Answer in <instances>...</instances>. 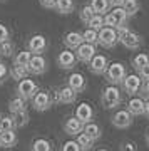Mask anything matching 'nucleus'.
Instances as JSON below:
<instances>
[{
    "label": "nucleus",
    "instance_id": "a878e982",
    "mask_svg": "<svg viewBox=\"0 0 149 151\" xmlns=\"http://www.w3.org/2000/svg\"><path fill=\"white\" fill-rule=\"evenodd\" d=\"M14 50H15V44L12 42L10 39H7L4 42H0V55L4 57H10L14 55Z\"/></svg>",
    "mask_w": 149,
    "mask_h": 151
},
{
    "label": "nucleus",
    "instance_id": "c9c22d12",
    "mask_svg": "<svg viewBox=\"0 0 149 151\" xmlns=\"http://www.w3.org/2000/svg\"><path fill=\"white\" fill-rule=\"evenodd\" d=\"M96 12L92 10V7L91 5H85V7H82V10H80V20L84 22V24H87V22L91 20V17L94 15Z\"/></svg>",
    "mask_w": 149,
    "mask_h": 151
},
{
    "label": "nucleus",
    "instance_id": "4be33fe9",
    "mask_svg": "<svg viewBox=\"0 0 149 151\" xmlns=\"http://www.w3.org/2000/svg\"><path fill=\"white\" fill-rule=\"evenodd\" d=\"M82 133H85L87 136H91L94 141L99 139V138H101V134H102L101 128H99L96 123H92V121H91V123H85V124H84V128H82Z\"/></svg>",
    "mask_w": 149,
    "mask_h": 151
},
{
    "label": "nucleus",
    "instance_id": "f03ea898",
    "mask_svg": "<svg viewBox=\"0 0 149 151\" xmlns=\"http://www.w3.org/2000/svg\"><path fill=\"white\" fill-rule=\"evenodd\" d=\"M119 42V32L112 27H104L97 32V44H101L102 47L112 49L116 44Z\"/></svg>",
    "mask_w": 149,
    "mask_h": 151
},
{
    "label": "nucleus",
    "instance_id": "4c0bfd02",
    "mask_svg": "<svg viewBox=\"0 0 149 151\" xmlns=\"http://www.w3.org/2000/svg\"><path fill=\"white\" fill-rule=\"evenodd\" d=\"M62 151H82V150H80V146L77 145V141H67V143H64V146H62Z\"/></svg>",
    "mask_w": 149,
    "mask_h": 151
},
{
    "label": "nucleus",
    "instance_id": "b1692460",
    "mask_svg": "<svg viewBox=\"0 0 149 151\" xmlns=\"http://www.w3.org/2000/svg\"><path fill=\"white\" fill-rule=\"evenodd\" d=\"M91 7H92V10L96 12V14L104 15V14L109 12L111 4H109V0H91Z\"/></svg>",
    "mask_w": 149,
    "mask_h": 151
},
{
    "label": "nucleus",
    "instance_id": "e433bc0d",
    "mask_svg": "<svg viewBox=\"0 0 149 151\" xmlns=\"http://www.w3.org/2000/svg\"><path fill=\"white\" fill-rule=\"evenodd\" d=\"M112 14L116 15V19H117L119 22H121L122 25H126V20H128L129 17L126 15V12H124V9H122V7H116V9L112 10Z\"/></svg>",
    "mask_w": 149,
    "mask_h": 151
},
{
    "label": "nucleus",
    "instance_id": "2eb2a0df",
    "mask_svg": "<svg viewBox=\"0 0 149 151\" xmlns=\"http://www.w3.org/2000/svg\"><path fill=\"white\" fill-rule=\"evenodd\" d=\"M57 96H59V103L60 104H72L75 103L77 99V92L69 86H64L60 91H57Z\"/></svg>",
    "mask_w": 149,
    "mask_h": 151
},
{
    "label": "nucleus",
    "instance_id": "a19ab883",
    "mask_svg": "<svg viewBox=\"0 0 149 151\" xmlns=\"http://www.w3.org/2000/svg\"><path fill=\"white\" fill-rule=\"evenodd\" d=\"M138 72H139V77H141V79H144V81H146V79H149V62L146 65H143Z\"/></svg>",
    "mask_w": 149,
    "mask_h": 151
},
{
    "label": "nucleus",
    "instance_id": "c85d7f7f",
    "mask_svg": "<svg viewBox=\"0 0 149 151\" xmlns=\"http://www.w3.org/2000/svg\"><path fill=\"white\" fill-rule=\"evenodd\" d=\"M32 57V52L27 49V50H22L19 54L15 55V59H14V65H27L29 64V60Z\"/></svg>",
    "mask_w": 149,
    "mask_h": 151
},
{
    "label": "nucleus",
    "instance_id": "1a4fd4ad",
    "mask_svg": "<svg viewBox=\"0 0 149 151\" xmlns=\"http://www.w3.org/2000/svg\"><path fill=\"white\" fill-rule=\"evenodd\" d=\"M141 84H143V79H141L138 74H131V76H126V77H124L122 89H124V92H126V94L134 96V94H138V92H139Z\"/></svg>",
    "mask_w": 149,
    "mask_h": 151
},
{
    "label": "nucleus",
    "instance_id": "c756f323",
    "mask_svg": "<svg viewBox=\"0 0 149 151\" xmlns=\"http://www.w3.org/2000/svg\"><path fill=\"white\" fill-rule=\"evenodd\" d=\"M14 123H15V128H24L29 124V114H27L25 109L14 114Z\"/></svg>",
    "mask_w": 149,
    "mask_h": 151
},
{
    "label": "nucleus",
    "instance_id": "f3484780",
    "mask_svg": "<svg viewBox=\"0 0 149 151\" xmlns=\"http://www.w3.org/2000/svg\"><path fill=\"white\" fill-rule=\"evenodd\" d=\"M82 128H84V124L80 123L79 119L75 118H69L67 121H65V124H64V131L67 133V134H70V136H77L82 131Z\"/></svg>",
    "mask_w": 149,
    "mask_h": 151
},
{
    "label": "nucleus",
    "instance_id": "ea45409f",
    "mask_svg": "<svg viewBox=\"0 0 149 151\" xmlns=\"http://www.w3.org/2000/svg\"><path fill=\"white\" fill-rule=\"evenodd\" d=\"M7 39H10V32H9V29L4 24H0V42H4Z\"/></svg>",
    "mask_w": 149,
    "mask_h": 151
},
{
    "label": "nucleus",
    "instance_id": "412c9836",
    "mask_svg": "<svg viewBox=\"0 0 149 151\" xmlns=\"http://www.w3.org/2000/svg\"><path fill=\"white\" fill-rule=\"evenodd\" d=\"M59 14H62V15H67L70 12H74L75 9V4L74 0H55V7H54Z\"/></svg>",
    "mask_w": 149,
    "mask_h": 151
},
{
    "label": "nucleus",
    "instance_id": "0eeeda50",
    "mask_svg": "<svg viewBox=\"0 0 149 151\" xmlns=\"http://www.w3.org/2000/svg\"><path fill=\"white\" fill-rule=\"evenodd\" d=\"M27 69H29V74L40 76L47 70V60L42 57V54H32L29 64H27Z\"/></svg>",
    "mask_w": 149,
    "mask_h": 151
},
{
    "label": "nucleus",
    "instance_id": "dca6fc26",
    "mask_svg": "<svg viewBox=\"0 0 149 151\" xmlns=\"http://www.w3.org/2000/svg\"><path fill=\"white\" fill-rule=\"evenodd\" d=\"M144 99L141 97H131L128 103V111L133 116H144Z\"/></svg>",
    "mask_w": 149,
    "mask_h": 151
},
{
    "label": "nucleus",
    "instance_id": "8fccbe9b",
    "mask_svg": "<svg viewBox=\"0 0 149 151\" xmlns=\"http://www.w3.org/2000/svg\"><path fill=\"white\" fill-rule=\"evenodd\" d=\"M97 151H107L106 148H101V150H97Z\"/></svg>",
    "mask_w": 149,
    "mask_h": 151
},
{
    "label": "nucleus",
    "instance_id": "603ef678",
    "mask_svg": "<svg viewBox=\"0 0 149 151\" xmlns=\"http://www.w3.org/2000/svg\"><path fill=\"white\" fill-rule=\"evenodd\" d=\"M0 2H5V0H0Z\"/></svg>",
    "mask_w": 149,
    "mask_h": 151
},
{
    "label": "nucleus",
    "instance_id": "a18cd8bd",
    "mask_svg": "<svg viewBox=\"0 0 149 151\" xmlns=\"http://www.w3.org/2000/svg\"><path fill=\"white\" fill-rule=\"evenodd\" d=\"M0 76H2V77L7 76V65L5 64H0Z\"/></svg>",
    "mask_w": 149,
    "mask_h": 151
},
{
    "label": "nucleus",
    "instance_id": "5701e85b",
    "mask_svg": "<svg viewBox=\"0 0 149 151\" xmlns=\"http://www.w3.org/2000/svg\"><path fill=\"white\" fill-rule=\"evenodd\" d=\"M121 7L124 9L126 15H128V17H133V15H136V14L139 12V9H141V4H139L138 0H124L122 4H121Z\"/></svg>",
    "mask_w": 149,
    "mask_h": 151
},
{
    "label": "nucleus",
    "instance_id": "f257e3e1",
    "mask_svg": "<svg viewBox=\"0 0 149 151\" xmlns=\"http://www.w3.org/2000/svg\"><path fill=\"white\" fill-rule=\"evenodd\" d=\"M121 103H122V94H121V89L117 86L111 84L102 91V104L106 109L117 108Z\"/></svg>",
    "mask_w": 149,
    "mask_h": 151
},
{
    "label": "nucleus",
    "instance_id": "864d4df0",
    "mask_svg": "<svg viewBox=\"0 0 149 151\" xmlns=\"http://www.w3.org/2000/svg\"><path fill=\"white\" fill-rule=\"evenodd\" d=\"M0 119H2V116H0Z\"/></svg>",
    "mask_w": 149,
    "mask_h": 151
},
{
    "label": "nucleus",
    "instance_id": "2f4dec72",
    "mask_svg": "<svg viewBox=\"0 0 149 151\" xmlns=\"http://www.w3.org/2000/svg\"><path fill=\"white\" fill-rule=\"evenodd\" d=\"M82 39H84V42L87 44H97V30L94 29H85L84 32H82Z\"/></svg>",
    "mask_w": 149,
    "mask_h": 151
},
{
    "label": "nucleus",
    "instance_id": "4468645a",
    "mask_svg": "<svg viewBox=\"0 0 149 151\" xmlns=\"http://www.w3.org/2000/svg\"><path fill=\"white\" fill-rule=\"evenodd\" d=\"M75 118L79 119L82 124L91 123L92 118H94V109L91 108V104L80 103L79 106H77V109H75Z\"/></svg>",
    "mask_w": 149,
    "mask_h": 151
},
{
    "label": "nucleus",
    "instance_id": "72a5a7b5",
    "mask_svg": "<svg viewBox=\"0 0 149 151\" xmlns=\"http://www.w3.org/2000/svg\"><path fill=\"white\" fill-rule=\"evenodd\" d=\"M34 151H52V146L47 139H35L32 145Z\"/></svg>",
    "mask_w": 149,
    "mask_h": 151
},
{
    "label": "nucleus",
    "instance_id": "473e14b6",
    "mask_svg": "<svg viewBox=\"0 0 149 151\" xmlns=\"http://www.w3.org/2000/svg\"><path fill=\"white\" fill-rule=\"evenodd\" d=\"M149 62V55L148 54H138V55H134V59H133V65H134V69L139 70L143 65H146Z\"/></svg>",
    "mask_w": 149,
    "mask_h": 151
},
{
    "label": "nucleus",
    "instance_id": "f704fd0d",
    "mask_svg": "<svg viewBox=\"0 0 149 151\" xmlns=\"http://www.w3.org/2000/svg\"><path fill=\"white\" fill-rule=\"evenodd\" d=\"M0 126H2V131H12V129H15L14 118H10V116L2 118V119H0Z\"/></svg>",
    "mask_w": 149,
    "mask_h": 151
},
{
    "label": "nucleus",
    "instance_id": "bb28decb",
    "mask_svg": "<svg viewBox=\"0 0 149 151\" xmlns=\"http://www.w3.org/2000/svg\"><path fill=\"white\" fill-rule=\"evenodd\" d=\"M9 109H10V113H19V111H24L25 109V99L24 97H14L10 103H9Z\"/></svg>",
    "mask_w": 149,
    "mask_h": 151
},
{
    "label": "nucleus",
    "instance_id": "393cba45",
    "mask_svg": "<svg viewBox=\"0 0 149 151\" xmlns=\"http://www.w3.org/2000/svg\"><path fill=\"white\" fill-rule=\"evenodd\" d=\"M75 141H77V145L80 146V150L82 151H89L92 146H94V139H92L91 136H87L85 133H82V131L77 134V139Z\"/></svg>",
    "mask_w": 149,
    "mask_h": 151
},
{
    "label": "nucleus",
    "instance_id": "de8ad7c7",
    "mask_svg": "<svg viewBox=\"0 0 149 151\" xmlns=\"http://www.w3.org/2000/svg\"><path fill=\"white\" fill-rule=\"evenodd\" d=\"M146 145L149 146V131H148V133H146Z\"/></svg>",
    "mask_w": 149,
    "mask_h": 151
},
{
    "label": "nucleus",
    "instance_id": "aec40b11",
    "mask_svg": "<svg viewBox=\"0 0 149 151\" xmlns=\"http://www.w3.org/2000/svg\"><path fill=\"white\" fill-rule=\"evenodd\" d=\"M82 42H84V39H82V34H79V32H69L64 37L65 47L70 49V50H75V49L79 47Z\"/></svg>",
    "mask_w": 149,
    "mask_h": 151
},
{
    "label": "nucleus",
    "instance_id": "37998d69",
    "mask_svg": "<svg viewBox=\"0 0 149 151\" xmlns=\"http://www.w3.org/2000/svg\"><path fill=\"white\" fill-rule=\"evenodd\" d=\"M40 5L44 9H54L55 7V0H40Z\"/></svg>",
    "mask_w": 149,
    "mask_h": 151
},
{
    "label": "nucleus",
    "instance_id": "49530a36",
    "mask_svg": "<svg viewBox=\"0 0 149 151\" xmlns=\"http://www.w3.org/2000/svg\"><path fill=\"white\" fill-rule=\"evenodd\" d=\"M122 2H124V0H109V4H111L112 7H121Z\"/></svg>",
    "mask_w": 149,
    "mask_h": 151
},
{
    "label": "nucleus",
    "instance_id": "7c9ffc66",
    "mask_svg": "<svg viewBox=\"0 0 149 151\" xmlns=\"http://www.w3.org/2000/svg\"><path fill=\"white\" fill-rule=\"evenodd\" d=\"M29 74V69H27V65H14V69L10 70V76L17 81H20L24 77H27Z\"/></svg>",
    "mask_w": 149,
    "mask_h": 151
},
{
    "label": "nucleus",
    "instance_id": "7ed1b4c3",
    "mask_svg": "<svg viewBox=\"0 0 149 151\" xmlns=\"http://www.w3.org/2000/svg\"><path fill=\"white\" fill-rule=\"evenodd\" d=\"M106 79L109 84H114V86H117V84H122L124 77H126V67H124V64H121V62H114V64L107 65L106 69Z\"/></svg>",
    "mask_w": 149,
    "mask_h": 151
},
{
    "label": "nucleus",
    "instance_id": "ddd939ff",
    "mask_svg": "<svg viewBox=\"0 0 149 151\" xmlns=\"http://www.w3.org/2000/svg\"><path fill=\"white\" fill-rule=\"evenodd\" d=\"M89 69H91L92 74H96V76L104 74V72H106V69H107V59H106V55L96 54L91 60H89Z\"/></svg>",
    "mask_w": 149,
    "mask_h": 151
},
{
    "label": "nucleus",
    "instance_id": "cd10ccee",
    "mask_svg": "<svg viewBox=\"0 0 149 151\" xmlns=\"http://www.w3.org/2000/svg\"><path fill=\"white\" fill-rule=\"evenodd\" d=\"M85 25H89V29H94V30H101L102 27H104V15H99V14H94V15L91 17V20L87 22Z\"/></svg>",
    "mask_w": 149,
    "mask_h": 151
},
{
    "label": "nucleus",
    "instance_id": "f8f14e48",
    "mask_svg": "<svg viewBox=\"0 0 149 151\" xmlns=\"http://www.w3.org/2000/svg\"><path fill=\"white\" fill-rule=\"evenodd\" d=\"M27 49L32 52V54H42L47 49V39L44 35H32L29 39V44H27Z\"/></svg>",
    "mask_w": 149,
    "mask_h": 151
},
{
    "label": "nucleus",
    "instance_id": "a211bd4d",
    "mask_svg": "<svg viewBox=\"0 0 149 151\" xmlns=\"http://www.w3.org/2000/svg\"><path fill=\"white\" fill-rule=\"evenodd\" d=\"M69 87H72L75 92H82L85 89V77L80 72H74V74H70L69 77Z\"/></svg>",
    "mask_w": 149,
    "mask_h": 151
},
{
    "label": "nucleus",
    "instance_id": "39448f33",
    "mask_svg": "<svg viewBox=\"0 0 149 151\" xmlns=\"http://www.w3.org/2000/svg\"><path fill=\"white\" fill-rule=\"evenodd\" d=\"M39 91L37 84L32 81V79H27V77H24V79H20L19 81V84H17V94L20 97H24L25 101H29V99H32L34 94Z\"/></svg>",
    "mask_w": 149,
    "mask_h": 151
},
{
    "label": "nucleus",
    "instance_id": "09e8293b",
    "mask_svg": "<svg viewBox=\"0 0 149 151\" xmlns=\"http://www.w3.org/2000/svg\"><path fill=\"white\" fill-rule=\"evenodd\" d=\"M2 82H4V77H2V76H0V84H2Z\"/></svg>",
    "mask_w": 149,
    "mask_h": 151
},
{
    "label": "nucleus",
    "instance_id": "79ce46f5",
    "mask_svg": "<svg viewBox=\"0 0 149 151\" xmlns=\"http://www.w3.org/2000/svg\"><path fill=\"white\" fill-rule=\"evenodd\" d=\"M141 94H143V97H146V99H149V79H146L144 81V84H141Z\"/></svg>",
    "mask_w": 149,
    "mask_h": 151
},
{
    "label": "nucleus",
    "instance_id": "423d86ee",
    "mask_svg": "<svg viewBox=\"0 0 149 151\" xmlns=\"http://www.w3.org/2000/svg\"><path fill=\"white\" fill-rule=\"evenodd\" d=\"M133 118L134 116L129 113L128 109H121V111L114 113L111 121H112V126H116L117 129H126V128H129L133 124V121H134Z\"/></svg>",
    "mask_w": 149,
    "mask_h": 151
},
{
    "label": "nucleus",
    "instance_id": "6e6552de",
    "mask_svg": "<svg viewBox=\"0 0 149 151\" xmlns=\"http://www.w3.org/2000/svg\"><path fill=\"white\" fill-rule=\"evenodd\" d=\"M32 106L35 111H47L52 106V97L45 91H37L32 97Z\"/></svg>",
    "mask_w": 149,
    "mask_h": 151
},
{
    "label": "nucleus",
    "instance_id": "20e7f679",
    "mask_svg": "<svg viewBox=\"0 0 149 151\" xmlns=\"http://www.w3.org/2000/svg\"><path fill=\"white\" fill-rule=\"evenodd\" d=\"M119 42L122 44L126 49L136 50V49H139V45L143 44V39H141V35H138V34L133 32V30L124 29V30L119 32Z\"/></svg>",
    "mask_w": 149,
    "mask_h": 151
},
{
    "label": "nucleus",
    "instance_id": "58836bf2",
    "mask_svg": "<svg viewBox=\"0 0 149 151\" xmlns=\"http://www.w3.org/2000/svg\"><path fill=\"white\" fill-rule=\"evenodd\" d=\"M121 151H138V146L133 141H122L121 143Z\"/></svg>",
    "mask_w": 149,
    "mask_h": 151
},
{
    "label": "nucleus",
    "instance_id": "9d476101",
    "mask_svg": "<svg viewBox=\"0 0 149 151\" xmlns=\"http://www.w3.org/2000/svg\"><path fill=\"white\" fill-rule=\"evenodd\" d=\"M96 55V45L94 44H87V42H82L79 47L75 49V57L77 60L84 62V64H89V60Z\"/></svg>",
    "mask_w": 149,
    "mask_h": 151
},
{
    "label": "nucleus",
    "instance_id": "3c124183",
    "mask_svg": "<svg viewBox=\"0 0 149 151\" xmlns=\"http://www.w3.org/2000/svg\"><path fill=\"white\" fill-rule=\"evenodd\" d=\"M0 133H2V126H0Z\"/></svg>",
    "mask_w": 149,
    "mask_h": 151
},
{
    "label": "nucleus",
    "instance_id": "6ab92c4d",
    "mask_svg": "<svg viewBox=\"0 0 149 151\" xmlns=\"http://www.w3.org/2000/svg\"><path fill=\"white\" fill-rule=\"evenodd\" d=\"M15 145H17L15 129L2 131V133H0V148H14Z\"/></svg>",
    "mask_w": 149,
    "mask_h": 151
},
{
    "label": "nucleus",
    "instance_id": "9b49d317",
    "mask_svg": "<svg viewBox=\"0 0 149 151\" xmlns=\"http://www.w3.org/2000/svg\"><path fill=\"white\" fill-rule=\"evenodd\" d=\"M75 62H77V57H75V54L70 50V49L62 50V52L59 54V57H57V65L60 67V69H65V70L74 69Z\"/></svg>",
    "mask_w": 149,
    "mask_h": 151
},
{
    "label": "nucleus",
    "instance_id": "c03bdc74",
    "mask_svg": "<svg viewBox=\"0 0 149 151\" xmlns=\"http://www.w3.org/2000/svg\"><path fill=\"white\" fill-rule=\"evenodd\" d=\"M144 116L149 119V99L146 101V103H144Z\"/></svg>",
    "mask_w": 149,
    "mask_h": 151
}]
</instances>
